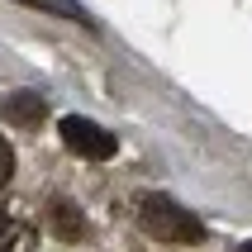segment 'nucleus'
I'll return each instance as SVG.
<instances>
[{
    "label": "nucleus",
    "mask_w": 252,
    "mask_h": 252,
    "mask_svg": "<svg viewBox=\"0 0 252 252\" xmlns=\"http://www.w3.org/2000/svg\"><path fill=\"white\" fill-rule=\"evenodd\" d=\"M0 252H33V224L19 214H0Z\"/></svg>",
    "instance_id": "obj_3"
},
{
    "label": "nucleus",
    "mask_w": 252,
    "mask_h": 252,
    "mask_svg": "<svg viewBox=\"0 0 252 252\" xmlns=\"http://www.w3.org/2000/svg\"><path fill=\"white\" fill-rule=\"evenodd\" d=\"M5 119L10 124H38L43 119V95H33V91H14V95H5Z\"/></svg>",
    "instance_id": "obj_4"
},
{
    "label": "nucleus",
    "mask_w": 252,
    "mask_h": 252,
    "mask_svg": "<svg viewBox=\"0 0 252 252\" xmlns=\"http://www.w3.org/2000/svg\"><path fill=\"white\" fill-rule=\"evenodd\" d=\"M29 5H38V10H53V14H62V19H76V24H91V14H86L81 5H71V0H29Z\"/></svg>",
    "instance_id": "obj_6"
},
{
    "label": "nucleus",
    "mask_w": 252,
    "mask_h": 252,
    "mask_svg": "<svg viewBox=\"0 0 252 252\" xmlns=\"http://www.w3.org/2000/svg\"><path fill=\"white\" fill-rule=\"evenodd\" d=\"M10 176H14V148L5 138H0V190L10 186Z\"/></svg>",
    "instance_id": "obj_7"
},
{
    "label": "nucleus",
    "mask_w": 252,
    "mask_h": 252,
    "mask_svg": "<svg viewBox=\"0 0 252 252\" xmlns=\"http://www.w3.org/2000/svg\"><path fill=\"white\" fill-rule=\"evenodd\" d=\"M238 252H252V243H243V248H238Z\"/></svg>",
    "instance_id": "obj_8"
},
{
    "label": "nucleus",
    "mask_w": 252,
    "mask_h": 252,
    "mask_svg": "<svg viewBox=\"0 0 252 252\" xmlns=\"http://www.w3.org/2000/svg\"><path fill=\"white\" fill-rule=\"evenodd\" d=\"M138 224H143L148 238L176 243V248L205 238V224H200L190 210H181L176 200H167V195H143V200H138Z\"/></svg>",
    "instance_id": "obj_1"
},
{
    "label": "nucleus",
    "mask_w": 252,
    "mask_h": 252,
    "mask_svg": "<svg viewBox=\"0 0 252 252\" xmlns=\"http://www.w3.org/2000/svg\"><path fill=\"white\" fill-rule=\"evenodd\" d=\"M62 143H67L76 157H91V162L114 157V133H105L95 119H81V114H67V119H62Z\"/></svg>",
    "instance_id": "obj_2"
},
{
    "label": "nucleus",
    "mask_w": 252,
    "mask_h": 252,
    "mask_svg": "<svg viewBox=\"0 0 252 252\" xmlns=\"http://www.w3.org/2000/svg\"><path fill=\"white\" fill-rule=\"evenodd\" d=\"M53 228L62 233V238H81L86 219H81V210H71L67 200H57V205H53Z\"/></svg>",
    "instance_id": "obj_5"
}]
</instances>
